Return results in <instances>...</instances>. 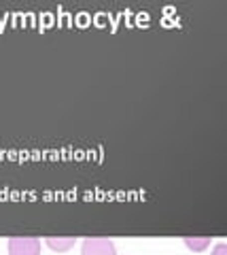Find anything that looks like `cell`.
I'll list each match as a JSON object with an SVG mask.
<instances>
[{
    "instance_id": "4",
    "label": "cell",
    "mask_w": 227,
    "mask_h": 255,
    "mask_svg": "<svg viewBox=\"0 0 227 255\" xmlns=\"http://www.w3.org/2000/svg\"><path fill=\"white\" fill-rule=\"evenodd\" d=\"M183 243L185 247L189 251H195V253H202V251H206L210 243H213V238L210 236H185L183 238Z\"/></svg>"
},
{
    "instance_id": "1",
    "label": "cell",
    "mask_w": 227,
    "mask_h": 255,
    "mask_svg": "<svg viewBox=\"0 0 227 255\" xmlns=\"http://www.w3.org/2000/svg\"><path fill=\"white\" fill-rule=\"evenodd\" d=\"M9 255H41V238L36 236H13L6 241Z\"/></svg>"
},
{
    "instance_id": "3",
    "label": "cell",
    "mask_w": 227,
    "mask_h": 255,
    "mask_svg": "<svg viewBox=\"0 0 227 255\" xmlns=\"http://www.w3.org/2000/svg\"><path fill=\"white\" fill-rule=\"evenodd\" d=\"M45 243H47V247H49L51 251L66 253L76 245V238H73V236H49Z\"/></svg>"
},
{
    "instance_id": "2",
    "label": "cell",
    "mask_w": 227,
    "mask_h": 255,
    "mask_svg": "<svg viewBox=\"0 0 227 255\" xmlns=\"http://www.w3.org/2000/svg\"><path fill=\"white\" fill-rule=\"evenodd\" d=\"M81 255H117V247L111 238L91 236V238H85L83 241Z\"/></svg>"
},
{
    "instance_id": "5",
    "label": "cell",
    "mask_w": 227,
    "mask_h": 255,
    "mask_svg": "<svg viewBox=\"0 0 227 255\" xmlns=\"http://www.w3.org/2000/svg\"><path fill=\"white\" fill-rule=\"evenodd\" d=\"M210 255H227V245H225V243L215 245L213 251H210Z\"/></svg>"
}]
</instances>
